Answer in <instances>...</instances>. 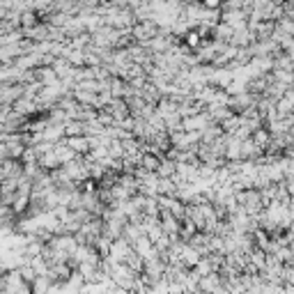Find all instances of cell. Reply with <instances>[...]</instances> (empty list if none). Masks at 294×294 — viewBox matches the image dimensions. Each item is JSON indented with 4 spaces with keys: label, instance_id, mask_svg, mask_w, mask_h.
<instances>
[{
    "label": "cell",
    "instance_id": "cell-1",
    "mask_svg": "<svg viewBox=\"0 0 294 294\" xmlns=\"http://www.w3.org/2000/svg\"><path fill=\"white\" fill-rule=\"evenodd\" d=\"M37 25V14L35 12H23L21 14V30H30Z\"/></svg>",
    "mask_w": 294,
    "mask_h": 294
}]
</instances>
